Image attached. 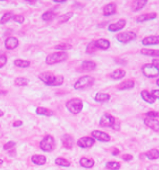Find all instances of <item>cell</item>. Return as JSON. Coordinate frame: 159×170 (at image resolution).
Returning a JSON list of instances; mask_svg holds the SVG:
<instances>
[{
    "mask_svg": "<svg viewBox=\"0 0 159 170\" xmlns=\"http://www.w3.org/2000/svg\"><path fill=\"white\" fill-rule=\"evenodd\" d=\"M144 124L152 129L153 131L158 132L159 131V121L152 118H146L144 119Z\"/></svg>",
    "mask_w": 159,
    "mask_h": 170,
    "instance_id": "4fadbf2b",
    "label": "cell"
},
{
    "mask_svg": "<svg viewBox=\"0 0 159 170\" xmlns=\"http://www.w3.org/2000/svg\"><path fill=\"white\" fill-rule=\"evenodd\" d=\"M3 163V160L0 158V165H2Z\"/></svg>",
    "mask_w": 159,
    "mask_h": 170,
    "instance_id": "f5cc1de1",
    "label": "cell"
},
{
    "mask_svg": "<svg viewBox=\"0 0 159 170\" xmlns=\"http://www.w3.org/2000/svg\"><path fill=\"white\" fill-rule=\"evenodd\" d=\"M7 94H8V91L7 90H0V96L6 95Z\"/></svg>",
    "mask_w": 159,
    "mask_h": 170,
    "instance_id": "681fc988",
    "label": "cell"
},
{
    "mask_svg": "<svg viewBox=\"0 0 159 170\" xmlns=\"http://www.w3.org/2000/svg\"><path fill=\"white\" fill-rule=\"evenodd\" d=\"M112 128L114 129V130H119V129H120V125H119V123H116V122H115V123H114V124L113 125V126H112Z\"/></svg>",
    "mask_w": 159,
    "mask_h": 170,
    "instance_id": "7dc6e473",
    "label": "cell"
},
{
    "mask_svg": "<svg viewBox=\"0 0 159 170\" xmlns=\"http://www.w3.org/2000/svg\"><path fill=\"white\" fill-rule=\"evenodd\" d=\"M150 94L156 100L158 99L159 100V89H154L152 90L150 92Z\"/></svg>",
    "mask_w": 159,
    "mask_h": 170,
    "instance_id": "7bdbcfd3",
    "label": "cell"
},
{
    "mask_svg": "<svg viewBox=\"0 0 159 170\" xmlns=\"http://www.w3.org/2000/svg\"><path fill=\"white\" fill-rule=\"evenodd\" d=\"M156 84H157V85L159 87V79H158L157 80V81H156Z\"/></svg>",
    "mask_w": 159,
    "mask_h": 170,
    "instance_id": "db71d44e",
    "label": "cell"
},
{
    "mask_svg": "<svg viewBox=\"0 0 159 170\" xmlns=\"http://www.w3.org/2000/svg\"><path fill=\"white\" fill-rule=\"evenodd\" d=\"M55 49L56 50H59V51H68L70 50L72 48V45L68 44V43H60L59 44L56 45L54 47Z\"/></svg>",
    "mask_w": 159,
    "mask_h": 170,
    "instance_id": "836d02e7",
    "label": "cell"
},
{
    "mask_svg": "<svg viewBox=\"0 0 159 170\" xmlns=\"http://www.w3.org/2000/svg\"><path fill=\"white\" fill-rule=\"evenodd\" d=\"M95 143V140L93 138L89 136H84L80 138L77 141V145L82 148H87L91 147Z\"/></svg>",
    "mask_w": 159,
    "mask_h": 170,
    "instance_id": "9c48e42d",
    "label": "cell"
},
{
    "mask_svg": "<svg viewBox=\"0 0 159 170\" xmlns=\"http://www.w3.org/2000/svg\"><path fill=\"white\" fill-rule=\"evenodd\" d=\"M13 20H14V21L15 22H16V23H18L19 24H22V23H24L25 18H24V17L23 16L18 15H15L14 16Z\"/></svg>",
    "mask_w": 159,
    "mask_h": 170,
    "instance_id": "ab89813d",
    "label": "cell"
},
{
    "mask_svg": "<svg viewBox=\"0 0 159 170\" xmlns=\"http://www.w3.org/2000/svg\"><path fill=\"white\" fill-rule=\"evenodd\" d=\"M147 0H137V1H133L131 5V10L133 12H136L141 10L147 4Z\"/></svg>",
    "mask_w": 159,
    "mask_h": 170,
    "instance_id": "ac0fdd59",
    "label": "cell"
},
{
    "mask_svg": "<svg viewBox=\"0 0 159 170\" xmlns=\"http://www.w3.org/2000/svg\"><path fill=\"white\" fill-rule=\"evenodd\" d=\"M145 156L150 160L157 159L159 158V151L157 149H152L145 153Z\"/></svg>",
    "mask_w": 159,
    "mask_h": 170,
    "instance_id": "f1b7e54d",
    "label": "cell"
},
{
    "mask_svg": "<svg viewBox=\"0 0 159 170\" xmlns=\"http://www.w3.org/2000/svg\"><path fill=\"white\" fill-rule=\"evenodd\" d=\"M39 79L47 86L57 87L62 85L64 81L62 76H55L51 71H46L39 75Z\"/></svg>",
    "mask_w": 159,
    "mask_h": 170,
    "instance_id": "6da1fadb",
    "label": "cell"
},
{
    "mask_svg": "<svg viewBox=\"0 0 159 170\" xmlns=\"http://www.w3.org/2000/svg\"><path fill=\"white\" fill-rule=\"evenodd\" d=\"M157 14L154 12L145 13L139 16L136 19V21L137 23H144L147 21L155 20L157 18Z\"/></svg>",
    "mask_w": 159,
    "mask_h": 170,
    "instance_id": "e0dca14e",
    "label": "cell"
},
{
    "mask_svg": "<svg viewBox=\"0 0 159 170\" xmlns=\"http://www.w3.org/2000/svg\"><path fill=\"white\" fill-rule=\"evenodd\" d=\"M117 5L114 3H110L106 5L103 10V14L104 16H109L116 13Z\"/></svg>",
    "mask_w": 159,
    "mask_h": 170,
    "instance_id": "9a60e30c",
    "label": "cell"
},
{
    "mask_svg": "<svg viewBox=\"0 0 159 170\" xmlns=\"http://www.w3.org/2000/svg\"><path fill=\"white\" fill-rule=\"evenodd\" d=\"M74 13L73 12H68L62 16H60L59 18V23H65L68 22L73 16Z\"/></svg>",
    "mask_w": 159,
    "mask_h": 170,
    "instance_id": "4dcf8cb0",
    "label": "cell"
},
{
    "mask_svg": "<svg viewBox=\"0 0 159 170\" xmlns=\"http://www.w3.org/2000/svg\"><path fill=\"white\" fill-rule=\"evenodd\" d=\"M31 161L35 164L42 166L46 163L47 158L42 154H34L31 157Z\"/></svg>",
    "mask_w": 159,
    "mask_h": 170,
    "instance_id": "7402d4cb",
    "label": "cell"
},
{
    "mask_svg": "<svg viewBox=\"0 0 159 170\" xmlns=\"http://www.w3.org/2000/svg\"><path fill=\"white\" fill-rule=\"evenodd\" d=\"M4 114H5V112H4L3 110H0V117H3V116L4 115Z\"/></svg>",
    "mask_w": 159,
    "mask_h": 170,
    "instance_id": "f907efd6",
    "label": "cell"
},
{
    "mask_svg": "<svg viewBox=\"0 0 159 170\" xmlns=\"http://www.w3.org/2000/svg\"><path fill=\"white\" fill-rule=\"evenodd\" d=\"M135 85V82L133 80L127 79L121 82L117 85V89L121 90L132 89Z\"/></svg>",
    "mask_w": 159,
    "mask_h": 170,
    "instance_id": "ffe728a7",
    "label": "cell"
},
{
    "mask_svg": "<svg viewBox=\"0 0 159 170\" xmlns=\"http://www.w3.org/2000/svg\"><path fill=\"white\" fill-rule=\"evenodd\" d=\"M14 64L16 66L21 68H26L28 67L30 64L31 62L27 60H23V59H16L15 61Z\"/></svg>",
    "mask_w": 159,
    "mask_h": 170,
    "instance_id": "f546056e",
    "label": "cell"
},
{
    "mask_svg": "<svg viewBox=\"0 0 159 170\" xmlns=\"http://www.w3.org/2000/svg\"><path fill=\"white\" fill-rule=\"evenodd\" d=\"M145 115L148 117V118H154L159 117V113L156 111H149L147 113H146Z\"/></svg>",
    "mask_w": 159,
    "mask_h": 170,
    "instance_id": "60d3db41",
    "label": "cell"
},
{
    "mask_svg": "<svg viewBox=\"0 0 159 170\" xmlns=\"http://www.w3.org/2000/svg\"><path fill=\"white\" fill-rule=\"evenodd\" d=\"M95 83V78L90 76H84L80 77L74 84V89L81 90L90 87Z\"/></svg>",
    "mask_w": 159,
    "mask_h": 170,
    "instance_id": "277c9868",
    "label": "cell"
},
{
    "mask_svg": "<svg viewBox=\"0 0 159 170\" xmlns=\"http://www.w3.org/2000/svg\"><path fill=\"white\" fill-rule=\"evenodd\" d=\"M68 58V54L66 52H56L49 54L46 58V62L48 65H54L65 61Z\"/></svg>",
    "mask_w": 159,
    "mask_h": 170,
    "instance_id": "7a4b0ae2",
    "label": "cell"
},
{
    "mask_svg": "<svg viewBox=\"0 0 159 170\" xmlns=\"http://www.w3.org/2000/svg\"><path fill=\"white\" fill-rule=\"evenodd\" d=\"M95 44L97 49H100L102 50H107L111 46L109 41L106 39H99L95 41Z\"/></svg>",
    "mask_w": 159,
    "mask_h": 170,
    "instance_id": "d6986e66",
    "label": "cell"
},
{
    "mask_svg": "<svg viewBox=\"0 0 159 170\" xmlns=\"http://www.w3.org/2000/svg\"><path fill=\"white\" fill-rule=\"evenodd\" d=\"M55 15H56L54 12L52 11H48L42 15V18L45 21H49L52 20L55 17Z\"/></svg>",
    "mask_w": 159,
    "mask_h": 170,
    "instance_id": "e575fe53",
    "label": "cell"
},
{
    "mask_svg": "<svg viewBox=\"0 0 159 170\" xmlns=\"http://www.w3.org/2000/svg\"><path fill=\"white\" fill-rule=\"evenodd\" d=\"M40 148L44 152H51L55 149V142L54 138L51 135H47L39 144Z\"/></svg>",
    "mask_w": 159,
    "mask_h": 170,
    "instance_id": "5b68a950",
    "label": "cell"
},
{
    "mask_svg": "<svg viewBox=\"0 0 159 170\" xmlns=\"http://www.w3.org/2000/svg\"><path fill=\"white\" fill-rule=\"evenodd\" d=\"M61 141L64 148L70 149L73 148L74 145V139L72 136L69 134H64L62 138Z\"/></svg>",
    "mask_w": 159,
    "mask_h": 170,
    "instance_id": "7c38bea8",
    "label": "cell"
},
{
    "mask_svg": "<svg viewBox=\"0 0 159 170\" xmlns=\"http://www.w3.org/2000/svg\"><path fill=\"white\" fill-rule=\"evenodd\" d=\"M23 124V121L21 120H16L13 123V127H20Z\"/></svg>",
    "mask_w": 159,
    "mask_h": 170,
    "instance_id": "f6af8a7d",
    "label": "cell"
},
{
    "mask_svg": "<svg viewBox=\"0 0 159 170\" xmlns=\"http://www.w3.org/2000/svg\"><path fill=\"white\" fill-rule=\"evenodd\" d=\"M15 84L18 87L27 86L29 84V80L24 77H18L15 79Z\"/></svg>",
    "mask_w": 159,
    "mask_h": 170,
    "instance_id": "1f68e13d",
    "label": "cell"
},
{
    "mask_svg": "<svg viewBox=\"0 0 159 170\" xmlns=\"http://www.w3.org/2000/svg\"><path fill=\"white\" fill-rule=\"evenodd\" d=\"M106 167L109 170H118L120 168L121 165L118 162L109 161L106 164Z\"/></svg>",
    "mask_w": 159,
    "mask_h": 170,
    "instance_id": "8d00e7d4",
    "label": "cell"
},
{
    "mask_svg": "<svg viewBox=\"0 0 159 170\" xmlns=\"http://www.w3.org/2000/svg\"><path fill=\"white\" fill-rule=\"evenodd\" d=\"M111 96L109 94L103 92H98L95 97V100L97 102H105L110 100Z\"/></svg>",
    "mask_w": 159,
    "mask_h": 170,
    "instance_id": "484cf974",
    "label": "cell"
},
{
    "mask_svg": "<svg viewBox=\"0 0 159 170\" xmlns=\"http://www.w3.org/2000/svg\"><path fill=\"white\" fill-rule=\"evenodd\" d=\"M140 53L146 56L159 57V49L143 48L140 50Z\"/></svg>",
    "mask_w": 159,
    "mask_h": 170,
    "instance_id": "cb8c5ba5",
    "label": "cell"
},
{
    "mask_svg": "<svg viewBox=\"0 0 159 170\" xmlns=\"http://www.w3.org/2000/svg\"><path fill=\"white\" fill-rule=\"evenodd\" d=\"M36 112L38 115H44L47 117H51L54 115V112L52 110H50L47 108L39 107L36 108Z\"/></svg>",
    "mask_w": 159,
    "mask_h": 170,
    "instance_id": "4316f807",
    "label": "cell"
},
{
    "mask_svg": "<svg viewBox=\"0 0 159 170\" xmlns=\"http://www.w3.org/2000/svg\"><path fill=\"white\" fill-rule=\"evenodd\" d=\"M126 23L127 22L124 19H121L116 23H113L109 25L108 30L110 32H113V33L121 31L125 27V26L126 25Z\"/></svg>",
    "mask_w": 159,
    "mask_h": 170,
    "instance_id": "8fae6325",
    "label": "cell"
},
{
    "mask_svg": "<svg viewBox=\"0 0 159 170\" xmlns=\"http://www.w3.org/2000/svg\"><path fill=\"white\" fill-rule=\"evenodd\" d=\"M140 95L142 99L149 104H152L155 102V99L152 96L150 93H149L147 90H143L140 92Z\"/></svg>",
    "mask_w": 159,
    "mask_h": 170,
    "instance_id": "d4e9b609",
    "label": "cell"
},
{
    "mask_svg": "<svg viewBox=\"0 0 159 170\" xmlns=\"http://www.w3.org/2000/svg\"><path fill=\"white\" fill-rule=\"evenodd\" d=\"M15 145H16V143L15 141H10L4 145L3 149L5 150H8V149L13 148Z\"/></svg>",
    "mask_w": 159,
    "mask_h": 170,
    "instance_id": "f35d334b",
    "label": "cell"
},
{
    "mask_svg": "<svg viewBox=\"0 0 159 170\" xmlns=\"http://www.w3.org/2000/svg\"><path fill=\"white\" fill-rule=\"evenodd\" d=\"M7 56L2 55L0 56V68L3 67V66H5L7 62Z\"/></svg>",
    "mask_w": 159,
    "mask_h": 170,
    "instance_id": "b9f144b4",
    "label": "cell"
},
{
    "mask_svg": "<svg viewBox=\"0 0 159 170\" xmlns=\"http://www.w3.org/2000/svg\"><path fill=\"white\" fill-rule=\"evenodd\" d=\"M97 50V48L95 46V41L90 42L86 46V53L88 54H91L94 53H95Z\"/></svg>",
    "mask_w": 159,
    "mask_h": 170,
    "instance_id": "74e56055",
    "label": "cell"
},
{
    "mask_svg": "<svg viewBox=\"0 0 159 170\" xmlns=\"http://www.w3.org/2000/svg\"><path fill=\"white\" fill-rule=\"evenodd\" d=\"M54 2H55V3H65L67 1H56V0H55H55H54Z\"/></svg>",
    "mask_w": 159,
    "mask_h": 170,
    "instance_id": "816d5d0a",
    "label": "cell"
},
{
    "mask_svg": "<svg viewBox=\"0 0 159 170\" xmlns=\"http://www.w3.org/2000/svg\"><path fill=\"white\" fill-rule=\"evenodd\" d=\"M137 38V34L133 31L122 32L117 34V40L121 43H128L130 41L135 40Z\"/></svg>",
    "mask_w": 159,
    "mask_h": 170,
    "instance_id": "52a82bcc",
    "label": "cell"
},
{
    "mask_svg": "<svg viewBox=\"0 0 159 170\" xmlns=\"http://www.w3.org/2000/svg\"><path fill=\"white\" fill-rule=\"evenodd\" d=\"M67 110L73 114H78L81 112L83 108V101L79 98H73L66 103Z\"/></svg>",
    "mask_w": 159,
    "mask_h": 170,
    "instance_id": "3957f363",
    "label": "cell"
},
{
    "mask_svg": "<svg viewBox=\"0 0 159 170\" xmlns=\"http://www.w3.org/2000/svg\"><path fill=\"white\" fill-rule=\"evenodd\" d=\"M126 72L122 69H117L114 70L111 74L110 77L114 80H119L125 77Z\"/></svg>",
    "mask_w": 159,
    "mask_h": 170,
    "instance_id": "603a6c76",
    "label": "cell"
},
{
    "mask_svg": "<svg viewBox=\"0 0 159 170\" xmlns=\"http://www.w3.org/2000/svg\"><path fill=\"white\" fill-rule=\"evenodd\" d=\"M81 67L85 72H90L96 69V64L93 61H84L82 63Z\"/></svg>",
    "mask_w": 159,
    "mask_h": 170,
    "instance_id": "44dd1931",
    "label": "cell"
},
{
    "mask_svg": "<svg viewBox=\"0 0 159 170\" xmlns=\"http://www.w3.org/2000/svg\"><path fill=\"white\" fill-rule=\"evenodd\" d=\"M5 48L8 50H13L16 48L19 45V41L15 37H8L5 42Z\"/></svg>",
    "mask_w": 159,
    "mask_h": 170,
    "instance_id": "2e32d148",
    "label": "cell"
},
{
    "mask_svg": "<svg viewBox=\"0 0 159 170\" xmlns=\"http://www.w3.org/2000/svg\"><path fill=\"white\" fill-rule=\"evenodd\" d=\"M142 74L148 78H155L159 76V70L152 64H145L142 66Z\"/></svg>",
    "mask_w": 159,
    "mask_h": 170,
    "instance_id": "8992f818",
    "label": "cell"
},
{
    "mask_svg": "<svg viewBox=\"0 0 159 170\" xmlns=\"http://www.w3.org/2000/svg\"><path fill=\"white\" fill-rule=\"evenodd\" d=\"M116 122L115 118L109 113L104 114L99 120V126L101 127H112Z\"/></svg>",
    "mask_w": 159,
    "mask_h": 170,
    "instance_id": "ba28073f",
    "label": "cell"
},
{
    "mask_svg": "<svg viewBox=\"0 0 159 170\" xmlns=\"http://www.w3.org/2000/svg\"><path fill=\"white\" fill-rule=\"evenodd\" d=\"M91 135L94 138L100 141L108 142L111 140L110 136L108 133L102 131L94 130L91 132Z\"/></svg>",
    "mask_w": 159,
    "mask_h": 170,
    "instance_id": "30bf717a",
    "label": "cell"
},
{
    "mask_svg": "<svg viewBox=\"0 0 159 170\" xmlns=\"http://www.w3.org/2000/svg\"><path fill=\"white\" fill-rule=\"evenodd\" d=\"M153 65H154L159 70V59H154L152 60Z\"/></svg>",
    "mask_w": 159,
    "mask_h": 170,
    "instance_id": "bcb514c9",
    "label": "cell"
},
{
    "mask_svg": "<svg viewBox=\"0 0 159 170\" xmlns=\"http://www.w3.org/2000/svg\"><path fill=\"white\" fill-rule=\"evenodd\" d=\"M14 13L12 12H8L3 15L2 18L0 20V23L3 25L7 23L8 21H9L10 20L13 18L14 17Z\"/></svg>",
    "mask_w": 159,
    "mask_h": 170,
    "instance_id": "d590c367",
    "label": "cell"
},
{
    "mask_svg": "<svg viewBox=\"0 0 159 170\" xmlns=\"http://www.w3.org/2000/svg\"><path fill=\"white\" fill-rule=\"evenodd\" d=\"M79 163L82 167L85 168H91L93 167L95 164V161L93 159H89L87 158H82Z\"/></svg>",
    "mask_w": 159,
    "mask_h": 170,
    "instance_id": "83f0119b",
    "label": "cell"
},
{
    "mask_svg": "<svg viewBox=\"0 0 159 170\" xmlns=\"http://www.w3.org/2000/svg\"><path fill=\"white\" fill-rule=\"evenodd\" d=\"M122 158L124 161H130L133 159V156L130 154H124L122 156Z\"/></svg>",
    "mask_w": 159,
    "mask_h": 170,
    "instance_id": "ee69618b",
    "label": "cell"
},
{
    "mask_svg": "<svg viewBox=\"0 0 159 170\" xmlns=\"http://www.w3.org/2000/svg\"><path fill=\"white\" fill-rule=\"evenodd\" d=\"M119 153V150L117 148H114L112 151V154L114 156H116L118 155Z\"/></svg>",
    "mask_w": 159,
    "mask_h": 170,
    "instance_id": "c3c4849f",
    "label": "cell"
},
{
    "mask_svg": "<svg viewBox=\"0 0 159 170\" xmlns=\"http://www.w3.org/2000/svg\"><path fill=\"white\" fill-rule=\"evenodd\" d=\"M55 163L62 167H69L70 166V163L64 158H57L55 160Z\"/></svg>",
    "mask_w": 159,
    "mask_h": 170,
    "instance_id": "d6a6232c",
    "label": "cell"
},
{
    "mask_svg": "<svg viewBox=\"0 0 159 170\" xmlns=\"http://www.w3.org/2000/svg\"><path fill=\"white\" fill-rule=\"evenodd\" d=\"M142 44L144 46L157 45L159 44V35L147 36L142 39Z\"/></svg>",
    "mask_w": 159,
    "mask_h": 170,
    "instance_id": "5bb4252c",
    "label": "cell"
}]
</instances>
